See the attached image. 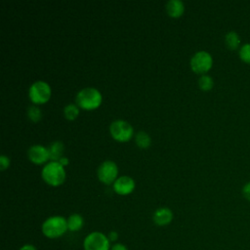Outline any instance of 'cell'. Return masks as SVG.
<instances>
[{
	"label": "cell",
	"mask_w": 250,
	"mask_h": 250,
	"mask_svg": "<svg viewBox=\"0 0 250 250\" xmlns=\"http://www.w3.org/2000/svg\"><path fill=\"white\" fill-rule=\"evenodd\" d=\"M110 250H128V248L122 243H115L111 246Z\"/></svg>",
	"instance_id": "23"
},
{
	"label": "cell",
	"mask_w": 250,
	"mask_h": 250,
	"mask_svg": "<svg viewBox=\"0 0 250 250\" xmlns=\"http://www.w3.org/2000/svg\"><path fill=\"white\" fill-rule=\"evenodd\" d=\"M67 221L62 216H52L42 224V232L48 238H58L67 230Z\"/></svg>",
	"instance_id": "3"
},
{
	"label": "cell",
	"mask_w": 250,
	"mask_h": 250,
	"mask_svg": "<svg viewBox=\"0 0 250 250\" xmlns=\"http://www.w3.org/2000/svg\"><path fill=\"white\" fill-rule=\"evenodd\" d=\"M27 116L32 122H38L42 118V112L37 106H30L27 109Z\"/></svg>",
	"instance_id": "20"
},
{
	"label": "cell",
	"mask_w": 250,
	"mask_h": 250,
	"mask_svg": "<svg viewBox=\"0 0 250 250\" xmlns=\"http://www.w3.org/2000/svg\"><path fill=\"white\" fill-rule=\"evenodd\" d=\"M135 142L140 148H147L151 144L150 137L144 131H140L135 136Z\"/></svg>",
	"instance_id": "16"
},
{
	"label": "cell",
	"mask_w": 250,
	"mask_h": 250,
	"mask_svg": "<svg viewBox=\"0 0 250 250\" xmlns=\"http://www.w3.org/2000/svg\"><path fill=\"white\" fill-rule=\"evenodd\" d=\"M238 56L242 62L250 64V42L240 46L238 51Z\"/></svg>",
	"instance_id": "19"
},
{
	"label": "cell",
	"mask_w": 250,
	"mask_h": 250,
	"mask_svg": "<svg viewBox=\"0 0 250 250\" xmlns=\"http://www.w3.org/2000/svg\"><path fill=\"white\" fill-rule=\"evenodd\" d=\"M60 164H62L63 167L64 166H66L67 164H68V162H69V160H68V158L67 157H64V156H62L59 161H58Z\"/></svg>",
	"instance_id": "26"
},
{
	"label": "cell",
	"mask_w": 250,
	"mask_h": 250,
	"mask_svg": "<svg viewBox=\"0 0 250 250\" xmlns=\"http://www.w3.org/2000/svg\"><path fill=\"white\" fill-rule=\"evenodd\" d=\"M213 65V58L207 51H198L190 59L192 71L198 74H206Z\"/></svg>",
	"instance_id": "6"
},
{
	"label": "cell",
	"mask_w": 250,
	"mask_h": 250,
	"mask_svg": "<svg viewBox=\"0 0 250 250\" xmlns=\"http://www.w3.org/2000/svg\"><path fill=\"white\" fill-rule=\"evenodd\" d=\"M242 194L243 196L250 201V182L246 183L242 188Z\"/></svg>",
	"instance_id": "22"
},
{
	"label": "cell",
	"mask_w": 250,
	"mask_h": 250,
	"mask_svg": "<svg viewBox=\"0 0 250 250\" xmlns=\"http://www.w3.org/2000/svg\"><path fill=\"white\" fill-rule=\"evenodd\" d=\"M79 114V106L74 104H69L63 108V115L67 120H74Z\"/></svg>",
	"instance_id": "17"
},
{
	"label": "cell",
	"mask_w": 250,
	"mask_h": 250,
	"mask_svg": "<svg viewBox=\"0 0 250 250\" xmlns=\"http://www.w3.org/2000/svg\"><path fill=\"white\" fill-rule=\"evenodd\" d=\"M135 188V181L129 176H122L117 178L113 183V189L119 195H128Z\"/></svg>",
	"instance_id": "10"
},
{
	"label": "cell",
	"mask_w": 250,
	"mask_h": 250,
	"mask_svg": "<svg viewBox=\"0 0 250 250\" xmlns=\"http://www.w3.org/2000/svg\"><path fill=\"white\" fill-rule=\"evenodd\" d=\"M9 166H10V159H9V157L6 156V155H4V154H2V155L0 156V169H1L2 171H4V170L7 169Z\"/></svg>",
	"instance_id": "21"
},
{
	"label": "cell",
	"mask_w": 250,
	"mask_h": 250,
	"mask_svg": "<svg viewBox=\"0 0 250 250\" xmlns=\"http://www.w3.org/2000/svg\"><path fill=\"white\" fill-rule=\"evenodd\" d=\"M198 86L202 91H209L214 86V80L210 75L203 74L198 79Z\"/></svg>",
	"instance_id": "18"
},
{
	"label": "cell",
	"mask_w": 250,
	"mask_h": 250,
	"mask_svg": "<svg viewBox=\"0 0 250 250\" xmlns=\"http://www.w3.org/2000/svg\"><path fill=\"white\" fill-rule=\"evenodd\" d=\"M27 155L28 159L36 165L43 164L49 159L48 148L41 145H34L30 146L27 151Z\"/></svg>",
	"instance_id": "9"
},
{
	"label": "cell",
	"mask_w": 250,
	"mask_h": 250,
	"mask_svg": "<svg viewBox=\"0 0 250 250\" xmlns=\"http://www.w3.org/2000/svg\"><path fill=\"white\" fill-rule=\"evenodd\" d=\"M20 250H37L32 244H25L20 248Z\"/></svg>",
	"instance_id": "25"
},
{
	"label": "cell",
	"mask_w": 250,
	"mask_h": 250,
	"mask_svg": "<svg viewBox=\"0 0 250 250\" xmlns=\"http://www.w3.org/2000/svg\"><path fill=\"white\" fill-rule=\"evenodd\" d=\"M41 176L44 182L48 185L58 187L65 180V170L58 161H50L43 167Z\"/></svg>",
	"instance_id": "2"
},
{
	"label": "cell",
	"mask_w": 250,
	"mask_h": 250,
	"mask_svg": "<svg viewBox=\"0 0 250 250\" xmlns=\"http://www.w3.org/2000/svg\"><path fill=\"white\" fill-rule=\"evenodd\" d=\"M166 11L171 18H180L185 11L184 3L180 0H170L166 4Z\"/></svg>",
	"instance_id": "12"
},
{
	"label": "cell",
	"mask_w": 250,
	"mask_h": 250,
	"mask_svg": "<svg viewBox=\"0 0 250 250\" xmlns=\"http://www.w3.org/2000/svg\"><path fill=\"white\" fill-rule=\"evenodd\" d=\"M109 132L111 137L120 143H126L133 137L134 129L131 124L125 120H115L109 126Z\"/></svg>",
	"instance_id": "5"
},
{
	"label": "cell",
	"mask_w": 250,
	"mask_h": 250,
	"mask_svg": "<svg viewBox=\"0 0 250 250\" xmlns=\"http://www.w3.org/2000/svg\"><path fill=\"white\" fill-rule=\"evenodd\" d=\"M173 220V212L167 207L158 208L153 214V222L157 226L169 225Z\"/></svg>",
	"instance_id": "11"
},
{
	"label": "cell",
	"mask_w": 250,
	"mask_h": 250,
	"mask_svg": "<svg viewBox=\"0 0 250 250\" xmlns=\"http://www.w3.org/2000/svg\"><path fill=\"white\" fill-rule=\"evenodd\" d=\"M83 248L84 250H109L110 240L105 234L93 231L84 238Z\"/></svg>",
	"instance_id": "7"
},
{
	"label": "cell",
	"mask_w": 250,
	"mask_h": 250,
	"mask_svg": "<svg viewBox=\"0 0 250 250\" xmlns=\"http://www.w3.org/2000/svg\"><path fill=\"white\" fill-rule=\"evenodd\" d=\"M108 239L110 241H115L117 238H118V233L115 231V230H111L109 233H108Z\"/></svg>",
	"instance_id": "24"
},
{
	"label": "cell",
	"mask_w": 250,
	"mask_h": 250,
	"mask_svg": "<svg viewBox=\"0 0 250 250\" xmlns=\"http://www.w3.org/2000/svg\"><path fill=\"white\" fill-rule=\"evenodd\" d=\"M103 97L101 92L93 87H87L76 95V104L85 110H93L102 104Z\"/></svg>",
	"instance_id": "1"
},
{
	"label": "cell",
	"mask_w": 250,
	"mask_h": 250,
	"mask_svg": "<svg viewBox=\"0 0 250 250\" xmlns=\"http://www.w3.org/2000/svg\"><path fill=\"white\" fill-rule=\"evenodd\" d=\"M64 146L60 141H55L52 144H50L48 147L49 151V159L51 161H59L62 157Z\"/></svg>",
	"instance_id": "13"
},
{
	"label": "cell",
	"mask_w": 250,
	"mask_h": 250,
	"mask_svg": "<svg viewBox=\"0 0 250 250\" xmlns=\"http://www.w3.org/2000/svg\"><path fill=\"white\" fill-rule=\"evenodd\" d=\"M118 167L115 162L111 160H106L103 162L98 169V178L99 180L105 184L110 185L117 180Z\"/></svg>",
	"instance_id": "8"
},
{
	"label": "cell",
	"mask_w": 250,
	"mask_h": 250,
	"mask_svg": "<svg viewBox=\"0 0 250 250\" xmlns=\"http://www.w3.org/2000/svg\"><path fill=\"white\" fill-rule=\"evenodd\" d=\"M67 229L70 231H77L79 229H82L83 225H84V220L83 217L79 214H71L67 219Z\"/></svg>",
	"instance_id": "15"
},
{
	"label": "cell",
	"mask_w": 250,
	"mask_h": 250,
	"mask_svg": "<svg viewBox=\"0 0 250 250\" xmlns=\"http://www.w3.org/2000/svg\"><path fill=\"white\" fill-rule=\"evenodd\" d=\"M51 93L50 85L45 81L39 80L29 87L28 97L34 104H43L50 100Z\"/></svg>",
	"instance_id": "4"
},
{
	"label": "cell",
	"mask_w": 250,
	"mask_h": 250,
	"mask_svg": "<svg viewBox=\"0 0 250 250\" xmlns=\"http://www.w3.org/2000/svg\"><path fill=\"white\" fill-rule=\"evenodd\" d=\"M225 44L229 50H236L240 48V36L234 30H230L225 35Z\"/></svg>",
	"instance_id": "14"
}]
</instances>
